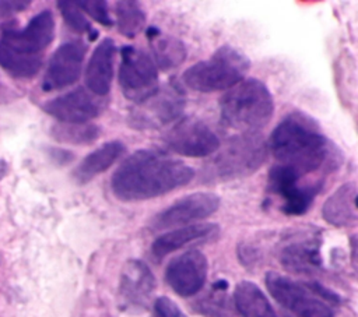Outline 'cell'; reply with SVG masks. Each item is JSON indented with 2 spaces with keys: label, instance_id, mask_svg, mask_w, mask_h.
Listing matches in <instances>:
<instances>
[{
  "label": "cell",
  "instance_id": "obj_1",
  "mask_svg": "<svg viewBox=\"0 0 358 317\" xmlns=\"http://www.w3.org/2000/svg\"><path fill=\"white\" fill-rule=\"evenodd\" d=\"M194 177L185 162L155 149L129 155L110 177V189L122 201H144L171 193Z\"/></svg>",
  "mask_w": 358,
  "mask_h": 317
},
{
  "label": "cell",
  "instance_id": "obj_2",
  "mask_svg": "<svg viewBox=\"0 0 358 317\" xmlns=\"http://www.w3.org/2000/svg\"><path fill=\"white\" fill-rule=\"evenodd\" d=\"M267 148L278 163L294 168L302 176L324 168L333 154V145L319 124L302 112L289 113L275 126Z\"/></svg>",
  "mask_w": 358,
  "mask_h": 317
},
{
  "label": "cell",
  "instance_id": "obj_3",
  "mask_svg": "<svg viewBox=\"0 0 358 317\" xmlns=\"http://www.w3.org/2000/svg\"><path fill=\"white\" fill-rule=\"evenodd\" d=\"M220 117L224 126L245 131H259L274 113V101L266 84L246 78L220 98Z\"/></svg>",
  "mask_w": 358,
  "mask_h": 317
},
{
  "label": "cell",
  "instance_id": "obj_4",
  "mask_svg": "<svg viewBox=\"0 0 358 317\" xmlns=\"http://www.w3.org/2000/svg\"><path fill=\"white\" fill-rule=\"evenodd\" d=\"M204 168L210 182H228L255 173L267 158V141L259 131H245L228 138Z\"/></svg>",
  "mask_w": 358,
  "mask_h": 317
},
{
  "label": "cell",
  "instance_id": "obj_5",
  "mask_svg": "<svg viewBox=\"0 0 358 317\" xmlns=\"http://www.w3.org/2000/svg\"><path fill=\"white\" fill-rule=\"evenodd\" d=\"M250 60L232 46L218 47L208 59L190 66L182 75L183 82L197 92L229 89L245 80Z\"/></svg>",
  "mask_w": 358,
  "mask_h": 317
},
{
  "label": "cell",
  "instance_id": "obj_6",
  "mask_svg": "<svg viewBox=\"0 0 358 317\" xmlns=\"http://www.w3.org/2000/svg\"><path fill=\"white\" fill-rule=\"evenodd\" d=\"M266 286L275 302L294 317H334L329 302L309 283H299L278 272L266 274Z\"/></svg>",
  "mask_w": 358,
  "mask_h": 317
},
{
  "label": "cell",
  "instance_id": "obj_7",
  "mask_svg": "<svg viewBox=\"0 0 358 317\" xmlns=\"http://www.w3.org/2000/svg\"><path fill=\"white\" fill-rule=\"evenodd\" d=\"M119 85L126 99L140 105L159 89L154 60L144 50L126 45L120 50Z\"/></svg>",
  "mask_w": 358,
  "mask_h": 317
},
{
  "label": "cell",
  "instance_id": "obj_8",
  "mask_svg": "<svg viewBox=\"0 0 358 317\" xmlns=\"http://www.w3.org/2000/svg\"><path fill=\"white\" fill-rule=\"evenodd\" d=\"M301 179L302 175L288 165L275 163L268 170L267 190L282 200L280 209L285 215H303L322 190V179L305 184L299 183Z\"/></svg>",
  "mask_w": 358,
  "mask_h": 317
},
{
  "label": "cell",
  "instance_id": "obj_9",
  "mask_svg": "<svg viewBox=\"0 0 358 317\" xmlns=\"http://www.w3.org/2000/svg\"><path fill=\"white\" fill-rule=\"evenodd\" d=\"M186 96L182 87L171 81L164 88L158 89L138 108L133 109L129 120L136 128H157L173 120H178L185 109Z\"/></svg>",
  "mask_w": 358,
  "mask_h": 317
},
{
  "label": "cell",
  "instance_id": "obj_10",
  "mask_svg": "<svg viewBox=\"0 0 358 317\" xmlns=\"http://www.w3.org/2000/svg\"><path fill=\"white\" fill-rule=\"evenodd\" d=\"M165 145L183 156L204 158L213 155L221 142L217 134L201 120L182 117L165 133Z\"/></svg>",
  "mask_w": 358,
  "mask_h": 317
},
{
  "label": "cell",
  "instance_id": "obj_11",
  "mask_svg": "<svg viewBox=\"0 0 358 317\" xmlns=\"http://www.w3.org/2000/svg\"><path fill=\"white\" fill-rule=\"evenodd\" d=\"M55 38V17L43 10L35 14L24 28H3L0 42L13 52L36 57L52 43Z\"/></svg>",
  "mask_w": 358,
  "mask_h": 317
},
{
  "label": "cell",
  "instance_id": "obj_12",
  "mask_svg": "<svg viewBox=\"0 0 358 317\" xmlns=\"http://www.w3.org/2000/svg\"><path fill=\"white\" fill-rule=\"evenodd\" d=\"M85 53L87 45L83 40L71 39L63 42L49 59L42 89L50 92L73 85L80 78Z\"/></svg>",
  "mask_w": 358,
  "mask_h": 317
},
{
  "label": "cell",
  "instance_id": "obj_13",
  "mask_svg": "<svg viewBox=\"0 0 358 317\" xmlns=\"http://www.w3.org/2000/svg\"><path fill=\"white\" fill-rule=\"evenodd\" d=\"M221 200L215 193L197 191L185 196L166 207L154 216L151 225L154 229H166L173 226L187 225L197 219H204L213 215L220 208Z\"/></svg>",
  "mask_w": 358,
  "mask_h": 317
},
{
  "label": "cell",
  "instance_id": "obj_14",
  "mask_svg": "<svg viewBox=\"0 0 358 317\" xmlns=\"http://www.w3.org/2000/svg\"><path fill=\"white\" fill-rule=\"evenodd\" d=\"M207 271L206 256L199 250H189L169 261L165 268V281L176 295L189 297L201 290Z\"/></svg>",
  "mask_w": 358,
  "mask_h": 317
},
{
  "label": "cell",
  "instance_id": "obj_15",
  "mask_svg": "<svg viewBox=\"0 0 358 317\" xmlns=\"http://www.w3.org/2000/svg\"><path fill=\"white\" fill-rule=\"evenodd\" d=\"M43 110L64 124L90 123L102 110V103L83 87L43 103Z\"/></svg>",
  "mask_w": 358,
  "mask_h": 317
},
{
  "label": "cell",
  "instance_id": "obj_16",
  "mask_svg": "<svg viewBox=\"0 0 358 317\" xmlns=\"http://www.w3.org/2000/svg\"><path fill=\"white\" fill-rule=\"evenodd\" d=\"M155 289V278L143 261L126 263L120 277V297L126 306L144 307Z\"/></svg>",
  "mask_w": 358,
  "mask_h": 317
},
{
  "label": "cell",
  "instance_id": "obj_17",
  "mask_svg": "<svg viewBox=\"0 0 358 317\" xmlns=\"http://www.w3.org/2000/svg\"><path fill=\"white\" fill-rule=\"evenodd\" d=\"M115 57L116 45L110 38L102 39L94 49L85 70V85L91 94L96 96H106L109 94Z\"/></svg>",
  "mask_w": 358,
  "mask_h": 317
},
{
  "label": "cell",
  "instance_id": "obj_18",
  "mask_svg": "<svg viewBox=\"0 0 358 317\" xmlns=\"http://www.w3.org/2000/svg\"><path fill=\"white\" fill-rule=\"evenodd\" d=\"M220 226L217 223H194L169 230L158 236L151 246V253L155 258L161 260L169 253L182 249L192 243L208 242L218 236Z\"/></svg>",
  "mask_w": 358,
  "mask_h": 317
},
{
  "label": "cell",
  "instance_id": "obj_19",
  "mask_svg": "<svg viewBox=\"0 0 358 317\" xmlns=\"http://www.w3.org/2000/svg\"><path fill=\"white\" fill-rule=\"evenodd\" d=\"M322 240L319 235H309L305 239H296L282 247L280 261L284 268L292 272L309 274L320 268Z\"/></svg>",
  "mask_w": 358,
  "mask_h": 317
},
{
  "label": "cell",
  "instance_id": "obj_20",
  "mask_svg": "<svg viewBox=\"0 0 358 317\" xmlns=\"http://www.w3.org/2000/svg\"><path fill=\"white\" fill-rule=\"evenodd\" d=\"M126 151L122 141H106L92 152H90L73 170V177L78 184L91 182L98 175L106 172Z\"/></svg>",
  "mask_w": 358,
  "mask_h": 317
},
{
  "label": "cell",
  "instance_id": "obj_21",
  "mask_svg": "<svg viewBox=\"0 0 358 317\" xmlns=\"http://www.w3.org/2000/svg\"><path fill=\"white\" fill-rule=\"evenodd\" d=\"M322 215L333 226L344 228L357 222V186L354 182L341 184L323 204Z\"/></svg>",
  "mask_w": 358,
  "mask_h": 317
},
{
  "label": "cell",
  "instance_id": "obj_22",
  "mask_svg": "<svg viewBox=\"0 0 358 317\" xmlns=\"http://www.w3.org/2000/svg\"><path fill=\"white\" fill-rule=\"evenodd\" d=\"M234 302L242 317H280L263 290L250 281H241L235 286Z\"/></svg>",
  "mask_w": 358,
  "mask_h": 317
},
{
  "label": "cell",
  "instance_id": "obj_23",
  "mask_svg": "<svg viewBox=\"0 0 358 317\" xmlns=\"http://www.w3.org/2000/svg\"><path fill=\"white\" fill-rule=\"evenodd\" d=\"M145 35L150 40L155 66L162 70H171L182 64L186 57V47L180 39L165 36L155 27H148L145 29Z\"/></svg>",
  "mask_w": 358,
  "mask_h": 317
},
{
  "label": "cell",
  "instance_id": "obj_24",
  "mask_svg": "<svg viewBox=\"0 0 358 317\" xmlns=\"http://www.w3.org/2000/svg\"><path fill=\"white\" fill-rule=\"evenodd\" d=\"M119 32L126 38H136L145 27V13L137 1H117L115 7Z\"/></svg>",
  "mask_w": 358,
  "mask_h": 317
},
{
  "label": "cell",
  "instance_id": "obj_25",
  "mask_svg": "<svg viewBox=\"0 0 358 317\" xmlns=\"http://www.w3.org/2000/svg\"><path fill=\"white\" fill-rule=\"evenodd\" d=\"M0 66L13 77L31 78L39 71L42 66V56H22L0 42Z\"/></svg>",
  "mask_w": 358,
  "mask_h": 317
},
{
  "label": "cell",
  "instance_id": "obj_26",
  "mask_svg": "<svg viewBox=\"0 0 358 317\" xmlns=\"http://www.w3.org/2000/svg\"><path fill=\"white\" fill-rule=\"evenodd\" d=\"M101 134V128L92 123L64 124L59 123L52 128V135L60 142L85 145L94 142Z\"/></svg>",
  "mask_w": 358,
  "mask_h": 317
},
{
  "label": "cell",
  "instance_id": "obj_27",
  "mask_svg": "<svg viewBox=\"0 0 358 317\" xmlns=\"http://www.w3.org/2000/svg\"><path fill=\"white\" fill-rule=\"evenodd\" d=\"M57 8L64 20V22L74 31L80 34H88L90 40H95L98 32L91 27V22L85 18L84 13L77 7L76 1H57Z\"/></svg>",
  "mask_w": 358,
  "mask_h": 317
},
{
  "label": "cell",
  "instance_id": "obj_28",
  "mask_svg": "<svg viewBox=\"0 0 358 317\" xmlns=\"http://www.w3.org/2000/svg\"><path fill=\"white\" fill-rule=\"evenodd\" d=\"M76 4L83 13H85L91 18H94L101 25H105V27H112L113 25V21L109 15L106 1H103V0H90V1H76Z\"/></svg>",
  "mask_w": 358,
  "mask_h": 317
},
{
  "label": "cell",
  "instance_id": "obj_29",
  "mask_svg": "<svg viewBox=\"0 0 358 317\" xmlns=\"http://www.w3.org/2000/svg\"><path fill=\"white\" fill-rule=\"evenodd\" d=\"M154 310L157 317H187L180 307L166 296L157 297L154 302Z\"/></svg>",
  "mask_w": 358,
  "mask_h": 317
},
{
  "label": "cell",
  "instance_id": "obj_30",
  "mask_svg": "<svg viewBox=\"0 0 358 317\" xmlns=\"http://www.w3.org/2000/svg\"><path fill=\"white\" fill-rule=\"evenodd\" d=\"M31 4V1H0V17H8L13 15L15 13H21L24 11L28 6Z\"/></svg>",
  "mask_w": 358,
  "mask_h": 317
}]
</instances>
